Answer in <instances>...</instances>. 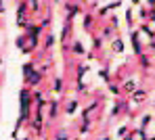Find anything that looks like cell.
Masks as SVG:
<instances>
[{"label": "cell", "mask_w": 155, "mask_h": 140, "mask_svg": "<svg viewBox=\"0 0 155 140\" xmlns=\"http://www.w3.org/2000/svg\"><path fill=\"white\" fill-rule=\"evenodd\" d=\"M42 80H44V71H42V69H36L34 73H29L25 78V86L27 88H38Z\"/></svg>", "instance_id": "obj_1"}, {"label": "cell", "mask_w": 155, "mask_h": 140, "mask_svg": "<svg viewBox=\"0 0 155 140\" xmlns=\"http://www.w3.org/2000/svg\"><path fill=\"white\" fill-rule=\"evenodd\" d=\"M130 96H132V103H134V105H143V103L147 100V90H143V88H136V90H134Z\"/></svg>", "instance_id": "obj_2"}, {"label": "cell", "mask_w": 155, "mask_h": 140, "mask_svg": "<svg viewBox=\"0 0 155 140\" xmlns=\"http://www.w3.org/2000/svg\"><path fill=\"white\" fill-rule=\"evenodd\" d=\"M130 40H132V46H134V55H140L145 46H143V42L138 40V31H132V33H130Z\"/></svg>", "instance_id": "obj_3"}, {"label": "cell", "mask_w": 155, "mask_h": 140, "mask_svg": "<svg viewBox=\"0 0 155 140\" xmlns=\"http://www.w3.org/2000/svg\"><path fill=\"white\" fill-rule=\"evenodd\" d=\"M48 117L51 119H54V117H59V98H51L48 100Z\"/></svg>", "instance_id": "obj_4"}, {"label": "cell", "mask_w": 155, "mask_h": 140, "mask_svg": "<svg viewBox=\"0 0 155 140\" xmlns=\"http://www.w3.org/2000/svg\"><path fill=\"white\" fill-rule=\"evenodd\" d=\"M78 105H80V100H78V98H71V100L65 105V115H67V117H71V115L78 111Z\"/></svg>", "instance_id": "obj_5"}, {"label": "cell", "mask_w": 155, "mask_h": 140, "mask_svg": "<svg viewBox=\"0 0 155 140\" xmlns=\"http://www.w3.org/2000/svg\"><path fill=\"white\" fill-rule=\"evenodd\" d=\"M138 88V84H136V80H126L124 84H122V90L126 92V94H132L134 90Z\"/></svg>", "instance_id": "obj_6"}, {"label": "cell", "mask_w": 155, "mask_h": 140, "mask_svg": "<svg viewBox=\"0 0 155 140\" xmlns=\"http://www.w3.org/2000/svg\"><path fill=\"white\" fill-rule=\"evenodd\" d=\"M36 71V63L34 61H27V63H23V67H21V73H23V78H27L29 73H34Z\"/></svg>", "instance_id": "obj_7"}, {"label": "cell", "mask_w": 155, "mask_h": 140, "mask_svg": "<svg viewBox=\"0 0 155 140\" xmlns=\"http://www.w3.org/2000/svg\"><path fill=\"white\" fill-rule=\"evenodd\" d=\"M111 48H113V52H122V50H124V42H122L120 38H115V40L111 42Z\"/></svg>", "instance_id": "obj_8"}, {"label": "cell", "mask_w": 155, "mask_h": 140, "mask_svg": "<svg viewBox=\"0 0 155 140\" xmlns=\"http://www.w3.org/2000/svg\"><path fill=\"white\" fill-rule=\"evenodd\" d=\"M63 78H54V84H52V90H54V94H59L61 90H63Z\"/></svg>", "instance_id": "obj_9"}, {"label": "cell", "mask_w": 155, "mask_h": 140, "mask_svg": "<svg viewBox=\"0 0 155 140\" xmlns=\"http://www.w3.org/2000/svg\"><path fill=\"white\" fill-rule=\"evenodd\" d=\"M151 121H153V115H149V113H147V115H143V119H140V128H145V130H147V128L151 126Z\"/></svg>", "instance_id": "obj_10"}, {"label": "cell", "mask_w": 155, "mask_h": 140, "mask_svg": "<svg viewBox=\"0 0 155 140\" xmlns=\"http://www.w3.org/2000/svg\"><path fill=\"white\" fill-rule=\"evenodd\" d=\"M140 65H143V69H151V59H149V56H145L143 55V52H140Z\"/></svg>", "instance_id": "obj_11"}, {"label": "cell", "mask_w": 155, "mask_h": 140, "mask_svg": "<svg viewBox=\"0 0 155 140\" xmlns=\"http://www.w3.org/2000/svg\"><path fill=\"white\" fill-rule=\"evenodd\" d=\"M78 13H80V6H76V4H74V6H69V11H67V21H71Z\"/></svg>", "instance_id": "obj_12"}, {"label": "cell", "mask_w": 155, "mask_h": 140, "mask_svg": "<svg viewBox=\"0 0 155 140\" xmlns=\"http://www.w3.org/2000/svg\"><path fill=\"white\" fill-rule=\"evenodd\" d=\"M71 50H74V55H84V52H86V50H84V46H82V42H74Z\"/></svg>", "instance_id": "obj_13"}, {"label": "cell", "mask_w": 155, "mask_h": 140, "mask_svg": "<svg viewBox=\"0 0 155 140\" xmlns=\"http://www.w3.org/2000/svg\"><path fill=\"white\" fill-rule=\"evenodd\" d=\"M92 19H94V15H90V13H86V15H84V29H90Z\"/></svg>", "instance_id": "obj_14"}, {"label": "cell", "mask_w": 155, "mask_h": 140, "mask_svg": "<svg viewBox=\"0 0 155 140\" xmlns=\"http://www.w3.org/2000/svg\"><path fill=\"white\" fill-rule=\"evenodd\" d=\"M109 92H113L115 96H120V94H122V90H120V86H117V84H113V82H109Z\"/></svg>", "instance_id": "obj_15"}, {"label": "cell", "mask_w": 155, "mask_h": 140, "mask_svg": "<svg viewBox=\"0 0 155 140\" xmlns=\"http://www.w3.org/2000/svg\"><path fill=\"white\" fill-rule=\"evenodd\" d=\"M52 44H54V36H52L51 31H48V36H46V42H44V48H52Z\"/></svg>", "instance_id": "obj_16"}, {"label": "cell", "mask_w": 155, "mask_h": 140, "mask_svg": "<svg viewBox=\"0 0 155 140\" xmlns=\"http://www.w3.org/2000/svg\"><path fill=\"white\" fill-rule=\"evenodd\" d=\"M54 140H69V136H67V132H65V130H59V132H57V136H54Z\"/></svg>", "instance_id": "obj_17"}, {"label": "cell", "mask_w": 155, "mask_h": 140, "mask_svg": "<svg viewBox=\"0 0 155 140\" xmlns=\"http://www.w3.org/2000/svg\"><path fill=\"white\" fill-rule=\"evenodd\" d=\"M140 19H143V21H147V19H149V8H145V6L140 8Z\"/></svg>", "instance_id": "obj_18"}, {"label": "cell", "mask_w": 155, "mask_h": 140, "mask_svg": "<svg viewBox=\"0 0 155 140\" xmlns=\"http://www.w3.org/2000/svg\"><path fill=\"white\" fill-rule=\"evenodd\" d=\"M27 4L34 8V13H38V11H40V6H38V0H27Z\"/></svg>", "instance_id": "obj_19"}, {"label": "cell", "mask_w": 155, "mask_h": 140, "mask_svg": "<svg viewBox=\"0 0 155 140\" xmlns=\"http://www.w3.org/2000/svg\"><path fill=\"white\" fill-rule=\"evenodd\" d=\"M128 128H126V126H122V128H120V132H117V136H120V138H124V136H128Z\"/></svg>", "instance_id": "obj_20"}, {"label": "cell", "mask_w": 155, "mask_h": 140, "mask_svg": "<svg viewBox=\"0 0 155 140\" xmlns=\"http://www.w3.org/2000/svg\"><path fill=\"white\" fill-rule=\"evenodd\" d=\"M117 113H120V98H117V103H115V107L111 109V117H117Z\"/></svg>", "instance_id": "obj_21"}, {"label": "cell", "mask_w": 155, "mask_h": 140, "mask_svg": "<svg viewBox=\"0 0 155 140\" xmlns=\"http://www.w3.org/2000/svg\"><path fill=\"white\" fill-rule=\"evenodd\" d=\"M126 23H128V25L132 23V11H130V8L126 11Z\"/></svg>", "instance_id": "obj_22"}, {"label": "cell", "mask_w": 155, "mask_h": 140, "mask_svg": "<svg viewBox=\"0 0 155 140\" xmlns=\"http://www.w3.org/2000/svg\"><path fill=\"white\" fill-rule=\"evenodd\" d=\"M111 31H113L111 27H105L103 29V38H109V36H111Z\"/></svg>", "instance_id": "obj_23"}, {"label": "cell", "mask_w": 155, "mask_h": 140, "mask_svg": "<svg viewBox=\"0 0 155 140\" xmlns=\"http://www.w3.org/2000/svg\"><path fill=\"white\" fill-rule=\"evenodd\" d=\"M2 13H4V2L0 0V15H2Z\"/></svg>", "instance_id": "obj_24"}, {"label": "cell", "mask_w": 155, "mask_h": 140, "mask_svg": "<svg viewBox=\"0 0 155 140\" xmlns=\"http://www.w3.org/2000/svg\"><path fill=\"white\" fill-rule=\"evenodd\" d=\"M99 140H111V136H101Z\"/></svg>", "instance_id": "obj_25"}, {"label": "cell", "mask_w": 155, "mask_h": 140, "mask_svg": "<svg viewBox=\"0 0 155 140\" xmlns=\"http://www.w3.org/2000/svg\"><path fill=\"white\" fill-rule=\"evenodd\" d=\"M147 2H149V4H151V6H155V0H147Z\"/></svg>", "instance_id": "obj_26"}, {"label": "cell", "mask_w": 155, "mask_h": 140, "mask_svg": "<svg viewBox=\"0 0 155 140\" xmlns=\"http://www.w3.org/2000/svg\"><path fill=\"white\" fill-rule=\"evenodd\" d=\"M130 2H134V4H138V2H140V0H130Z\"/></svg>", "instance_id": "obj_27"}, {"label": "cell", "mask_w": 155, "mask_h": 140, "mask_svg": "<svg viewBox=\"0 0 155 140\" xmlns=\"http://www.w3.org/2000/svg\"><path fill=\"white\" fill-rule=\"evenodd\" d=\"M0 65H2V55H0Z\"/></svg>", "instance_id": "obj_28"}, {"label": "cell", "mask_w": 155, "mask_h": 140, "mask_svg": "<svg viewBox=\"0 0 155 140\" xmlns=\"http://www.w3.org/2000/svg\"><path fill=\"white\" fill-rule=\"evenodd\" d=\"M149 140H155V136H151V138H149Z\"/></svg>", "instance_id": "obj_29"}, {"label": "cell", "mask_w": 155, "mask_h": 140, "mask_svg": "<svg viewBox=\"0 0 155 140\" xmlns=\"http://www.w3.org/2000/svg\"><path fill=\"white\" fill-rule=\"evenodd\" d=\"M54 2H59V0H54Z\"/></svg>", "instance_id": "obj_30"}]
</instances>
